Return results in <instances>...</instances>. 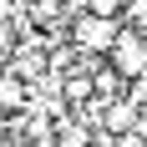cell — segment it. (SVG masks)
Segmentation results:
<instances>
[{
	"label": "cell",
	"mask_w": 147,
	"mask_h": 147,
	"mask_svg": "<svg viewBox=\"0 0 147 147\" xmlns=\"http://www.w3.org/2000/svg\"><path fill=\"white\" fill-rule=\"evenodd\" d=\"M117 30H122V20H107V15L76 10L71 20H66V46H71L76 56H107L112 41H117Z\"/></svg>",
	"instance_id": "cell-1"
},
{
	"label": "cell",
	"mask_w": 147,
	"mask_h": 147,
	"mask_svg": "<svg viewBox=\"0 0 147 147\" xmlns=\"http://www.w3.org/2000/svg\"><path fill=\"white\" fill-rule=\"evenodd\" d=\"M107 66H112L127 86H132V81H142V76H147V41H142V30L122 26L117 41H112V51H107Z\"/></svg>",
	"instance_id": "cell-2"
},
{
	"label": "cell",
	"mask_w": 147,
	"mask_h": 147,
	"mask_svg": "<svg viewBox=\"0 0 147 147\" xmlns=\"http://www.w3.org/2000/svg\"><path fill=\"white\" fill-rule=\"evenodd\" d=\"M26 102H30V86L20 81V76H10L5 66H0V117H10V112H20Z\"/></svg>",
	"instance_id": "cell-3"
},
{
	"label": "cell",
	"mask_w": 147,
	"mask_h": 147,
	"mask_svg": "<svg viewBox=\"0 0 147 147\" xmlns=\"http://www.w3.org/2000/svg\"><path fill=\"white\" fill-rule=\"evenodd\" d=\"M86 15H107V20H122V0H76Z\"/></svg>",
	"instance_id": "cell-4"
}]
</instances>
